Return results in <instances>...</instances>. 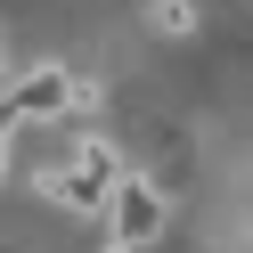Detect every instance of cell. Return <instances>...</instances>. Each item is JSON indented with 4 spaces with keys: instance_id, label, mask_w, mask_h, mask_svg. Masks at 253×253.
<instances>
[{
    "instance_id": "obj_3",
    "label": "cell",
    "mask_w": 253,
    "mask_h": 253,
    "mask_svg": "<svg viewBox=\"0 0 253 253\" xmlns=\"http://www.w3.org/2000/svg\"><path fill=\"white\" fill-rule=\"evenodd\" d=\"M82 98H90V90L74 82L66 66H33V74L8 82V123H66Z\"/></svg>"
},
{
    "instance_id": "obj_4",
    "label": "cell",
    "mask_w": 253,
    "mask_h": 253,
    "mask_svg": "<svg viewBox=\"0 0 253 253\" xmlns=\"http://www.w3.org/2000/svg\"><path fill=\"white\" fill-rule=\"evenodd\" d=\"M147 17H155V33H171V41H180L188 25H196V8H188V0H155Z\"/></svg>"
},
{
    "instance_id": "obj_1",
    "label": "cell",
    "mask_w": 253,
    "mask_h": 253,
    "mask_svg": "<svg viewBox=\"0 0 253 253\" xmlns=\"http://www.w3.org/2000/svg\"><path fill=\"white\" fill-rule=\"evenodd\" d=\"M41 188H49L57 204L106 212V204H115V188H123V155H115V139H82V147H66V164L41 171Z\"/></svg>"
},
{
    "instance_id": "obj_2",
    "label": "cell",
    "mask_w": 253,
    "mask_h": 253,
    "mask_svg": "<svg viewBox=\"0 0 253 253\" xmlns=\"http://www.w3.org/2000/svg\"><path fill=\"white\" fill-rule=\"evenodd\" d=\"M164 220H171V196L147 180V171H123L115 204H106V245L115 253H147L155 237H164Z\"/></svg>"
}]
</instances>
